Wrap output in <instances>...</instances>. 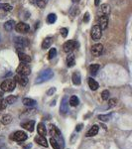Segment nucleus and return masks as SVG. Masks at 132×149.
Listing matches in <instances>:
<instances>
[{
  "mask_svg": "<svg viewBox=\"0 0 132 149\" xmlns=\"http://www.w3.org/2000/svg\"><path fill=\"white\" fill-rule=\"evenodd\" d=\"M53 77H54V73H53L52 70L51 69H46L39 74V76H38L37 79H36L35 83L36 84H42V83H44V81H49L50 79L53 78Z\"/></svg>",
  "mask_w": 132,
  "mask_h": 149,
  "instance_id": "1",
  "label": "nucleus"
},
{
  "mask_svg": "<svg viewBox=\"0 0 132 149\" xmlns=\"http://www.w3.org/2000/svg\"><path fill=\"white\" fill-rule=\"evenodd\" d=\"M15 86H16V81L13 79H8V80H5L1 84L0 88H1V90L3 92H12L15 88Z\"/></svg>",
  "mask_w": 132,
  "mask_h": 149,
  "instance_id": "2",
  "label": "nucleus"
},
{
  "mask_svg": "<svg viewBox=\"0 0 132 149\" xmlns=\"http://www.w3.org/2000/svg\"><path fill=\"white\" fill-rule=\"evenodd\" d=\"M27 138H28L27 134H26L24 131H21V130L14 132V133H12L10 136V139L17 141V142H23V141L27 140Z\"/></svg>",
  "mask_w": 132,
  "mask_h": 149,
  "instance_id": "3",
  "label": "nucleus"
},
{
  "mask_svg": "<svg viewBox=\"0 0 132 149\" xmlns=\"http://www.w3.org/2000/svg\"><path fill=\"white\" fill-rule=\"evenodd\" d=\"M16 72H17L18 74H21V76H29L31 74V68L29 67V65L27 64H20L16 69Z\"/></svg>",
  "mask_w": 132,
  "mask_h": 149,
  "instance_id": "4",
  "label": "nucleus"
},
{
  "mask_svg": "<svg viewBox=\"0 0 132 149\" xmlns=\"http://www.w3.org/2000/svg\"><path fill=\"white\" fill-rule=\"evenodd\" d=\"M90 36H92L93 41H98L101 38L102 36V30L101 28L98 25H94L92 28V31H90Z\"/></svg>",
  "mask_w": 132,
  "mask_h": 149,
  "instance_id": "5",
  "label": "nucleus"
},
{
  "mask_svg": "<svg viewBox=\"0 0 132 149\" xmlns=\"http://www.w3.org/2000/svg\"><path fill=\"white\" fill-rule=\"evenodd\" d=\"M76 48V42L75 40H69L63 45V50L66 53H71L73 52Z\"/></svg>",
  "mask_w": 132,
  "mask_h": 149,
  "instance_id": "6",
  "label": "nucleus"
},
{
  "mask_svg": "<svg viewBox=\"0 0 132 149\" xmlns=\"http://www.w3.org/2000/svg\"><path fill=\"white\" fill-rule=\"evenodd\" d=\"M15 29L18 33H21V34H26V33L29 31L30 29V26L28 25L27 23L25 22H19L18 24H16Z\"/></svg>",
  "mask_w": 132,
  "mask_h": 149,
  "instance_id": "7",
  "label": "nucleus"
},
{
  "mask_svg": "<svg viewBox=\"0 0 132 149\" xmlns=\"http://www.w3.org/2000/svg\"><path fill=\"white\" fill-rule=\"evenodd\" d=\"M69 110V98L67 95H65L61 102V107H60V112L62 114H66Z\"/></svg>",
  "mask_w": 132,
  "mask_h": 149,
  "instance_id": "8",
  "label": "nucleus"
},
{
  "mask_svg": "<svg viewBox=\"0 0 132 149\" xmlns=\"http://www.w3.org/2000/svg\"><path fill=\"white\" fill-rule=\"evenodd\" d=\"M15 46L18 50L24 49L25 47L28 46V41H27V39H25V38L16 37L15 38Z\"/></svg>",
  "mask_w": 132,
  "mask_h": 149,
  "instance_id": "9",
  "label": "nucleus"
},
{
  "mask_svg": "<svg viewBox=\"0 0 132 149\" xmlns=\"http://www.w3.org/2000/svg\"><path fill=\"white\" fill-rule=\"evenodd\" d=\"M97 24H98V26L101 28V30L106 29L107 26H108V17L105 16V15L98 16L97 17Z\"/></svg>",
  "mask_w": 132,
  "mask_h": 149,
  "instance_id": "10",
  "label": "nucleus"
},
{
  "mask_svg": "<svg viewBox=\"0 0 132 149\" xmlns=\"http://www.w3.org/2000/svg\"><path fill=\"white\" fill-rule=\"evenodd\" d=\"M104 52V46L102 44H94L92 47V54L94 57H99Z\"/></svg>",
  "mask_w": 132,
  "mask_h": 149,
  "instance_id": "11",
  "label": "nucleus"
},
{
  "mask_svg": "<svg viewBox=\"0 0 132 149\" xmlns=\"http://www.w3.org/2000/svg\"><path fill=\"white\" fill-rule=\"evenodd\" d=\"M110 13V6L108 4H101L97 11V16H107Z\"/></svg>",
  "mask_w": 132,
  "mask_h": 149,
  "instance_id": "12",
  "label": "nucleus"
},
{
  "mask_svg": "<svg viewBox=\"0 0 132 149\" xmlns=\"http://www.w3.org/2000/svg\"><path fill=\"white\" fill-rule=\"evenodd\" d=\"M14 81H15L17 84H19L21 86H25L26 85H27V83H28L27 78H26L25 76H21V74H17V76H15Z\"/></svg>",
  "mask_w": 132,
  "mask_h": 149,
  "instance_id": "13",
  "label": "nucleus"
},
{
  "mask_svg": "<svg viewBox=\"0 0 132 149\" xmlns=\"http://www.w3.org/2000/svg\"><path fill=\"white\" fill-rule=\"evenodd\" d=\"M50 133H51V135H53V138H55V139L58 138V139H62V140H63L61 132H60V130L55 125H51V130H50Z\"/></svg>",
  "mask_w": 132,
  "mask_h": 149,
  "instance_id": "14",
  "label": "nucleus"
},
{
  "mask_svg": "<svg viewBox=\"0 0 132 149\" xmlns=\"http://www.w3.org/2000/svg\"><path fill=\"white\" fill-rule=\"evenodd\" d=\"M72 81H73V84L76 86L81 85V73L80 72H75L72 76Z\"/></svg>",
  "mask_w": 132,
  "mask_h": 149,
  "instance_id": "15",
  "label": "nucleus"
},
{
  "mask_svg": "<svg viewBox=\"0 0 132 149\" xmlns=\"http://www.w3.org/2000/svg\"><path fill=\"white\" fill-rule=\"evenodd\" d=\"M18 58H19V60H20L21 62H23V63H30V62L32 61L31 57L29 56V55L25 54V53H23V52H19Z\"/></svg>",
  "mask_w": 132,
  "mask_h": 149,
  "instance_id": "16",
  "label": "nucleus"
},
{
  "mask_svg": "<svg viewBox=\"0 0 132 149\" xmlns=\"http://www.w3.org/2000/svg\"><path fill=\"white\" fill-rule=\"evenodd\" d=\"M21 126L24 127V128L26 129V130L32 132L34 130V126H35V121L34 120H30V121H27L25 122V123H22L21 124Z\"/></svg>",
  "mask_w": 132,
  "mask_h": 149,
  "instance_id": "17",
  "label": "nucleus"
},
{
  "mask_svg": "<svg viewBox=\"0 0 132 149\" xmlns=\"http://www.w3.org/2000/svg\"><path fill=\"white\" fill-rule=\"evenodd\" d=\"M98 129H99V127H98V125H97V124L92 125L90 128V130L86 132V136H88V137H92V136L97 135V132H98Z\"/></svg>",
  "mask_w": 132,
  "mask_h": 149,
  "instance_id": "18",
  "label": "nucleus"
},
{
  "mask_svg": "<svg viewBox=\"0 0 132 149\" xmlns=\"http://www.w3.org/2000/svg\"><path fill=\"white\" fill-rule=\"evenodd\" d=\"M35 141L37 142L39 145L43 146V147H48V143H47V139L45 138V136H36L35 137Z\"/></svg>",
  "mask_w": 132,
  "mask_h": 149,
  "instance_id": "19",
  "label": "nucleus"
},
{
  "mask_svg": "<svg viewBox=\"0 0 132 149\" xmlns=\"http://www.w3.org/2000/svg\"><path fill=\"white\" fill-rule=\"evenodd\" d=\"M88 86H90L92 91H97V88H99V85H98V83L95 80H93L92 78L88 79Z\"/></svg>",
  "mask_w": 132,
  "mask_h": 149,
  "instance_id": "20",
  "label": "nucleus"
},
{
  "mask_svg": "<svg viewBox=\"0 0 132 149\" xmlns=\"http://www.w3.org/2000/svg\"><path fill=\"white\" fill-rule=\"evenodd\" d=\"M52 43H53V39L51 37L45 38L44 41L42 42V49L46 50V49H48V48H50V47H51V45H52Z\"/></svg>",
  "mask_w": 132,
  "mask_h": 149,
  "instance_id": "21",
  "label": "nucleus"
},
{
  "mask_svg": "<svg viewBox=\"0 0 132 149\" xmlns=\"http://www.w3.org/2000/svg\"><path fill=\"white\" fill-rule=\"evenodd\" d=\"M76 64V59H75V55L74 54H69L68 57H67V65L69 68L74 67Z\"/></svg>",
  "mask_w": 132,
  "mask_h": 149,
  "instance_id": "22",
  "label": "nucleus"
},
{
  "mask_svg": "<svg viewBox=\"0 0 132 149\" xmlns=\"http://www.w3.org/2000/svg\"><path fill=\"white\" fill-rule=\"evenodd\" d=\"M100 69V66L98 64H92L90 66V68H88V71H90V73L92 74V76H95V74H97L98 70Z\"/></svg>",
  "mask_w": 132,
  "mask_h": 149,
  "instance_id": "23",
  "label": "nucleus"
},
{
  "mask_svg": "<svg viewBox=\"0 0 132 149\" xmlns=\"http://www.w3.org/2000/svg\"><path fill=\"white\" fill-rule=\"evenodd\" d=\"M14 24H15V22H14V20H8L7 22L4 23V29H5L7 32H10V31L13 30Z\"/></svg>",
  "mask_w": 132,
  "mask_h": 149,
  "instance_id": "24",
  "label": "nucleus"
},
{
  "mask_svg": "<svg viewBox=\"0 0 132 149\" xmlns=\"http://www.w3.org/2000/svg\"><path fill=\"white\" fill-rule=\"evenodd\" d=\"M37 130H38V133H39V135L41 136H45L47 133V130H46V127L43 123H39L37 126Z\"/></svg>",
  "mask_w": 132,
  "mask_h": 149,
  "instance_id": "25",
  "label": "nucleus"
},
{
  "mask_svg": "<svg viewBox=\"0 0 132 149\" xmlns=\"http://www.w3.org/2000/svg\"><path fill=\"white\" fill-rule=\"evenodd\" d=\"M36 103H37V102H36L34 100H32V98L26 97V98H24V100H23V104L26 105V107H34Z\"/></svg>",
  "mask_w": 132,
  "mask_h": 149,
  "instance_id": "26",
  "label": "nucleus"
},
{
  "mask_svg": "<svg viewBox=\"0 0 132 149\" xmlns=\"http://www.w3.org/2000/svg\"><path fill=\"white\" fill-rule=\"evenodd\" d=\"M79 103H80V100H79V97H76V95L71 97V98H69V104H71L72 107H78Z\"/></svg>",
  "mask_w": 132,
  "mask_h": 149,
  "instance_id": "27",
  "label": "nucleus"
},
{
  "mask_svg": "<svg viewBox=\"0 0 132 149\" xmlns=\"http://www.w3.org/2000/svg\"><path fill=\"white\" fill-rule=\"evenodd\" d=\"M56 20H57V15L55 13H50L49 15L47 16V23L53 24L56 22Z\"/></svg>",
  "mask_w": 132,
  "mask_h": 149,
  "instance_id": "28",
  "label": "nucleus"
},
{
  "mask_svg": "<svg viewBox=\"0 0 132 149\" xmlns=\"http://www.w3.org/2000/svg\"><path fill=\"white\" fill-rule=\"evenodd\" d=\"M34 3L37 5L39 8H45V6L47 5V3H48V0H35L34 1Z\"/></svg>",
  "mask_w": 132,
  "mask_h": 149,
  "instance_id": "29",
  "label": "nucleus"
},
{
  "mask_svg": "<svg viewBox=\"0 0 132 149\" xmlns=\"http://www.w3.org/2000/svg\"><path fill=\"white\" fill-rule=\"evenodd\" d=\"M11 121H12V116L10 114H6L2 117V123H3L4 125H7V124L11 123Z\"/></svg>",
  "mask_w": 132,
  "mask_h": 149,
  "instance_id": "30",
  "label": "nucleus"
},
{
  "mask_svg": "<svg viewBox=\"0 0 132 149\" xmlns=\"http://www.w3.org/2000/svg\"><path fill=\"white\" fill-rule=\"evenodd\" d=\"M50 143H51V145H52L53 149H61V146H60V143L58 142V141H57L55 138H53V137L50 138Z\"/></svg>",
  "mask_w": 132,
  "mask_h": 149,
  "instance_id": "31",
  "label": "nucleus"
},
{
  "mask_svg": "<svg viewBox=\"0 0 132 149\" xmlns=\"http://www.w3.org/2000/svg\"><path fill=\"white\" fill-rule=\"evenodd\" d=\"M17 100V97L16 95H9V97H7L5 98V102L6 103H9V104H11V103H14Z\"/></svg>",
  "mask_w": 132,
  "mask_h": 149,
  "instance_id": "32",
  "label": "nucleus"
},
{
  "mask_svg": "<svg viewBox=\"0 0 132 149\" xmlns=\"http://www.w3.org/2000/svg\"><path fill=\"white\" fill-rule=\"evenodd\" d=\"M56 56H57V50L55 49V48H52V49L49 51V54H48V59L52 60V59H54Z\"/></svg>",
  "mask_w": 132,
  "mask_h": 149,
  "instance_id": "33",
  "label": "nucleus"
},
{
  "mask_svg": "<svg viewBox=\"0 0 132 149\" xmlns=\"http://www.w3.org/2000/svg\"><path fill=\"white\" fill-rule=\"evenodd\" d=\"M12 8H13V7H12L10 4H7V3L0 4V9H3V10H5V11H11Z\"/></svg>",
  "mask_w": 132,
  "mask_h": 149,
  "instance_id": "34",
  "label": "nucleus"
},
{
  "mask_svg": "<svg viewBox=\"0 0 132 149\" xmlns=\"http://www.w3.org/2000/svg\"><path fill=\"white\" fill-rule=\"evenodd\" d=\"M110 116H111L110 114H105V115L100 114V115H98V119H99V120H102V121H108L110 119Z\"/></svg>",
  "mask_w": 132,
  "mask_h": 149,
  "instance_id": "35",
  "label": "nucleus"
},
{
  "mask_svg": "<svg viewBox=\"0 0 132 149\" xmlns=\"http://www.w3.org/2000/svg\"><path fill=\"white\" fill-rule=\"evenodd\" d=\"M116 104H117V100H116V98H111V100H109V102H108V107H109V109H110V107H116Z\"/></svg>",
  "mask_w": 132,
  "mask_h": 149,
  "instance_id": "36",
  "label": "nucleus"
},
{
  "mask_svg": "<svg viewBox=\"0 0 132 149\" xmlns=\"http://www.w3.org/2000/svg\"><path fill=\"white\" fill-rule=\"evenodd\" d=\"M108 97H109V92L107 90H104V92L101 93V98L104 100H108Z\"/></svg>",
  "mask_w": 132,
  "mask_h": 149,
  "instance_id": "37",
  "label": "nucleus"
},
{
  "mask_svg": "<svg viewBox=\"0 0 132 149\" xmlns=\"http://www.w3.org/2000/svg\"><path fill=\"white\" fill-rule=\"evenodd\" d=\"M6 105H7V103L5 102V100H3V98H0V110L5 109Z\"/></svg>",
  "mask_w": 132,
  "mask_h": 149,
  "instance_id": "38",
  "label": "nucleus"
},
{
  "mask_svg": "<svg viewBox=\"0 0 132 149\" xmlns=\"http://www.w3.org/2000/svg\"><path fill=\"white\" fill-rule=\"evenodd\" d=\"M61 34L64 38H67V36H68V34H69L68 28H62L61 29Z\"/></svg>",
  "mask_w": 132,
  "mask_h": 149,
  "instance_id": "39",
  "label": "nucleus"
},
{
  "mask_svg": "<svg viewBox=\"0 0 132 149\" xmlns=\"http://www.w3.org/2000/svg\"><path fill=\"white\" fill-rule=\"evenodd\" d=\"M88 21H90V13H88V12H86V13L85 14V17H83V22L88 23Z\"/></svg>",
  "mask_w": 132,
  "mask_h": 149,
  "instance_id": "40",
  "label": "nucleus"
},
{
  "mask_svg": "<svg viewBox=\"0 0 132 149\" xmlns=\"http://www.w3.org/2000/svg\"><path fill=\"white\" fill-rule=\"evenodd\" d=\"M55 92H56V88H50V90L47 92V95H53V93H54Z\"/></svg>",
  "mask_w": 132,
  "mask_h": 149,
  "instance_id": "41",
  "label": "nucleus"
},
{
  "mask_svg": "<svg viewBox=\"0 0 132 149\" xmlns=\"http://www.w3.org/2000/svg\"><path fill=\"white\" fill-rule=\"evenodd\" d=\"M31 147H32V144H28V145H26V146H24L23 147V149H30Z\"/></svg>",
  "mask_w": 132,
  "mask_h": 149,
  "instance_id": "42",
  "label": "nucleus"
},
{
  "mask_svg": "<svg viewBox=\"0 0 132 149\" xmlns=\"http://www.w3.org/2000/svg\"><path fill=\"white\" fill-rule=\"evenodd\" d=\"M99 3H100V0H94L95 6H98V5H99Z\"/></svg>",
  "mask_w": 132,
  "mask_h": 149,
  "instance_id": "43",
  "label": "nucleus"
},
{
  "mask_svg": "<svg viewBox=\"0 0 132 149\" xmlns=\"http://www.w3.org/2000/svg\"><path fill=\"white\" fill-rule=\"evenodd\" d=\"M0 98H3V93L0 92Z\"/></svg>",
  "mask_w": 132,
  "mask_h": 149,
  "instance_id": "44",
  "label": "nucleus"
},
{
  "mask_svg": "<svg viewBox=\"0 0 132 149\" xmlns=\"http://www.w3.org/2000/svg\"><path fill=\"white\" fill-rule=\"evenodd\" d=\"M73 2H75V3H78V2H80V0H73Z\"/></svg>",
  "mask_w": 132,
  "mask_h": 149,
  "instance_id": "45",
  "label": "nucleus"
},
{
  "mask_svg": "<svg viewBox=\"0 0 132 149\" xmlns=\"http://www.w3.org/2000/svg\"><path fill=\"white\" fill-rule=\"evenodd\" d=\"M35 1V0H31V2H34Z\"/></svg>",
  "mask_w": 132,
  "mask_h": 149,
  "instance_id": "46",
  "label": "nucleus"
}]
</instances>
